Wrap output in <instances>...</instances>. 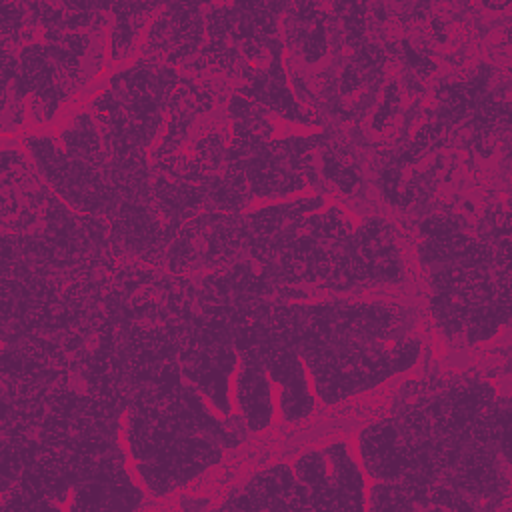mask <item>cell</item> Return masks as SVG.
<instances>
[{
	"label": "cell",
	"instance_id": "6da1fadb",
	"mask_svg": "<svg viewBox=\"0 0 512 512\" xmlns=\"http://www.w3.org/2000/svg\"><path fill=\"white\" fill-rule=\"evenodd\" d=\"M20 144L44 184L74 212L112 218L122 198L102 170L68 154L54 130L32 128L22 132Z\"/></svg>",
	"mask_w": 512,
	"mask_h": 512
},
{
	"label": "cell",
	"instance_id": "7a4b0ae2",
	"mask_svg": "<svg viewBox=\"0 0 512 512\" xmlns=\"http://www.w3.org/2000/svg\"><path fill=\"white\" fill-rule=\"evenodd\" d=\"M216 510H310V500L292 466L274 462L230 486Z\"/></svg>",
	"mask_w": 512,
	"mask_h": 512
},
{
	"label": "cell",
	"instance_id": "3957f363",
	"mask_svg": "<svg viewBox=\"0 0 512 512\" xmlns=\"http://www.w3.org/2000/svg\"><path fill=\"white\" fill-rule=\"evenodd\" d=\"M352 444L370 482H398L412 464V444L392 414L362 426Z\"/></svg>",
	"mask_w": 512,
	"mask_h": 512
},
{
	"label": "cell",
	"instance_id": "277c9868",
	"mask_svg": "<svg viewBox=\"0 0 512 512\" xmlns=\"http://www.w3.org/2000/svg\"><path fill=\"white\" fill-rule=\"evenodd\" d=\"M232 404L250 434H262L278 420L274 382L252 350L240 352V362L232 376Z\"/></svg>",
	"mask_w": 512,
	"mask_h": 512
},
{
	"label": "cell",
	"instance_id": "5b68a950",
	"mask_svg": "<svg viewBox=\"0 0 512 512\" xmlns=\"http://www.w3.org/2000/svg\"><path fill=\"white\" fill-rule=\"evenodd\" d=\"M336 510H366L368 476L356 456L352 438H332L322 444Z\"/></svg>",
	"mask_w": 512,
	"mask_h": 512
},
{
	"label": "cell",
	"instance_id": "8992f818",
	"mask_svg": "<svg viewBox=\"0 0 512 512\" xmlns=\"http://www.w3.org/2000/svg\"><path fill=\"white\" fill-rule=\"evenodd\" d=\"M148 492L134 472L118 478H92L72 488L66 510H138L146 506Z\"/></svg>",
	"mask_w": 512,
	"mask_h": 512
},
{
	"label": "cell",
	"instance_id": "52a82bcc",
	"mask_svg": "<svg viewBox=\"0 0 512 512\" xmlns=\"http://www.w3.org/2000/svg\"><path fill=\"white\" fill-rule=\"evenodd\" d=\"M158 2H110V20L106 28V56L114 66L132 62L144 38V30Z\"/></svg>",
	"mask_w": 512,
	"mask_h": 512
},
{
	"label": "cell",
	"instance_id": "ba28073f",
	"mask_svg": "<svg viewBox=\"0 0 512 512\" xmlns=\"http://www.w3.org/2000/svg\"><path fill=\"white\" fill-rule=\"evenodd\" d=\"M54 134L64 150L98 170H104L110 156L104 142V132L98 118L86 106L64 110L54 124Z\"/></svg>",
	"mask_w": 512,
	"mask_h": 512
},
{
	"label": "cell",
	"instance_id": "9c48e42d",
	"mask_svg": "<svg viewBox=\"0 0 512 512\" xmlns=\"http://www.w3.org/2000/svg\"><path fill=\"white\" fill-rule=\"evenodd\" d=\"M296 480L306 488L310 510H336L328 462L322 446L302 448L290 462Z\"/></svg>",
	"mask_w": 512,
	"mask_h": 512
},
{
	"label": "cell",
	"instance_id": "30bf717a",
	"mask_svg": "<svg viewBox=\"0 0 512 512\" xmlns=\"http://www.w3.org/2000/svg\"><path fill=\"white\" fill-rule=\"evenodd\" d=\"M276 388V410H278V420L286 424H296L302 420H308L316 408H318V398L314 394L310 376L306 366L280 384Z\"/></svg>",
	"mask_w": 512,
	"mask_h": 512
},
{
	"label": "cell",
	"instance_id": "8fae6325",
	"mask_svg": "<svg viewBox=\"0 0 512 512\" xmlns=\"http://www.w3.org/2000/svg\"><path fill=\"white\" fill-rule=\"evenodd\" d=\"M402 88L396 78L384 82L378 102L370 112V128L374 134H384L402 114Z\"/></svg>",
	"mask_w": 512,
	"mask_h": 512
},
{
	"label": "cell",
	"instance_id": "7c38bea8",
	"mask_svg": "<svg viewBox=\"0 0 512 512\" xmlns=\"http://www.w3.org/2000/svg\"><path fill=\"white\" fill-rule=\"evenodd\" d=\"M366 510H414V502L402 482H368Z\"/></svg>",
	"mask_w": 512,
	"mask_h": 512
},
{
	"label": "cell",
	"instance_id": "4fadbf2b",
	"mask_svg": "<svg viewBox=\"0 0 512 512\" xmlns=\"http://www.w3.org/2000/svg\"><path fill=\"white\" fill-rule=\"evenodd\" d=\"M176 506H178L180 510H188V512H190V510H204V508H210L212 504H210V500L204 498V496L182 494V496H178Z\"/></svg>",
	"mask_w": 512,
	"mask_h": 512
}]
</instances>
